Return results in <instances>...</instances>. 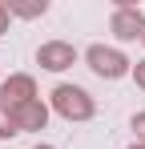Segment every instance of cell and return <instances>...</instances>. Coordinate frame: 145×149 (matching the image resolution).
Segmentation results:
<instances>
[{"instance_id": "277c9868", "label": "cell", "mask_w": 145, "mask_h": 149, "mask_svg": "<svg viewBox=\"0 0 145 149\" xmlns=\"http://www.w3.org/2000/svg\"><path fill=\"white\" fill-rule=\"evenodd\" d=\"M117 32H121V36H137V32H141V16L121 12V16H117Z\"/></svg>"}, {"instance_id": "7a4b0ae2", "label": "cell", "mask_w": 145, "mask_h": 149, "mask_svg": "<svg viewBox=\"0 0 145 149\" xmlns=\"http://www.w3.org/2000/svg\"><path fill=\"white\" fill-rule=\"evenodd\" d=\"M56 97H61V109H65V113H77V117H85V113H89V101H85L81 89H61Z\"/></svg>"}, {"instance_id": "6da1fadb", "label": "cell", "mask_w": 145, "mask_h": 149, "mask_svg": "<svg viewBox=\"0 0 145 149\" xmlns=\"http://www.w3.org/2000/svg\"><path fill=\"white\" fill-rule=\"evenodd\" d=\"M89 61H93V69H97V73H105V77H117V73H125V61H121L117 52L93 49V52H89Z\"/></svg>"}, {"instance_id": "8992f818", "label": "cell", "mask_w": 145, "mask_h": 149, "mask_svg": "<svg viewBox=\"0 0 145 149\" xmlns=\"http://www.w3.org/2000/svg\"><path fill=\"white\" fill-rule=\"evenodd\" d=\"M0 16H4V12H0Z\"/></svg>"}, {"instance_id": "5b68a950", "label": "cell", "mask_w": 145, "mask_h": 149, "mask_svg": "<svg viewBox=\"0 0 145 149\" xmlns=\"http://www.w3.org/2000/svg\"><path fill=\"white\" fill-rule=\"evenodd\" d=\"M141 81H145V69H141Z\"/></svg>"}, {"instance_id": "3957f363", "label": "cell", "mask_w": 145, "mask_h": 149, "mask_svg": "<svg viewBox=\"0 0 145 149\" xmlns=\"http://www.w3.org/2000/svg\"><path fill=\"white\" fill-rule=\"evenodd\" d=\"M40 61H45L48 69H65V65H69V61H72V52L65 49V45H48V49L40 52Z\"/></svg>"}]
</instances>
